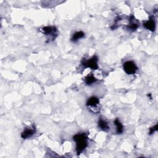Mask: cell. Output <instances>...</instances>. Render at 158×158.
I'll return each mask as SVG.
<instances>
[{"mask_svg":"<svg viewBox=\"0 0 158 158\" xmlns=\"http://www.w3.org/2000/svg\"><path fill=\"white\" fill-rule=\"evenodd\" d=\"M73 140L76 143V151L78 154L85 150L88 146V138L87 135L84 133H77L73 137Z\"/></svg>","mask_w":158,"mask_h":158,"instance_id":"6da1fadb","label":"cell"},{"mask_svg":"<svg viewBox=\"0 0 158 158\" xmlns=\"http://www.w3.org/2000/svg\"><path fill=\"white\" fill-rule=\"evenodd\" d=\"M98 57L96 56H94L92 58L88 59H83L81 62V64L85 69L90 68L92 70H97L98 69Z\"/></svg>","mask_w":158,"mask_h":158,"instance_id":"7a4b0ae2","label":"cell"},{"mask_svg":"<svg viewBox=\"0 0 158 158\" xmlns=\"http://www.w3.org/2000/svg\"><path fill=\"white\" fill-rule=\"evenodd\" d=\"M123 69L128 75H133L136 73L138 67L133 61H128L123 64Z\"/></svg>","mask_w":158,"mask_h":158,"instance_id":"3957f363","label":"cell"},{"mask_svg":"<svg viewBox=\"0 0 158 158\" xmlns=\"http://www.w3.org/2000/svg\"><path fill=\"white\" fill-rule=\"evenodd\" d=\"M42 30L44 35L53 37V38L54 37V35H56V32H57V29L53 26L44 27L42 29Z\"/></svg>","mask_w":158,"mask_h":158,"instance_id":"277c9868","label":"cell"},{"mask_svg":"<svg viewBox=\"0 0 158 158\" xmlns=\"http://www.w3.org/2000/svg\"><path fill=\"white\" fill-rule=\"evenodd\" d=\"M35 133V128L34 127H28L24 129L21 134V137L23 139H27L32 137Z\"/></svg>","mask_w":158,"mask_h":158,"instance_id":"5b68a950","label":"cell"},{"mask_svg":"<svg viewBox=\"0 0 158 158\" xmlns=\"http://www.w3.org/2000/svg\"><path fill=\"white\" fill-rule=\"evenodd\" d=\"M143 26L146 29L154 32L156 30V22L154 18H150L148 21L145 22L143 23Z\"/></svg>","mask_w":158,"mask_h":158,"instance_id":"8992f818","label":"cell"},{"mask_svg":"<svg viewBox=\"0 0 158 158\" xmlns=\"http://www.w3.org/2000/svg\"><path fill=\"white\" fill-rule=\"evenodd\" d=\"M98 127L100 128L101 130L104 131V132H108L109 130V126L108 123L105 120L103 119V118H100L98 121Z\"/></svg>","mask_w":158,"mask_h":158,"instance_id":"52a82bcc","label":"cell"},{"mask_svg":"<svg viewBox=\"0 0 158 158\" xmlns=\"http://www.w3.org/2000/svg\"><path fill=\"white\" fill-rule=\"evenodd\" d=\"M129 20H130V24L128 26V29L131 31L136 30L138 29V27H139V25L137 23H136V22H135V20L134 17L133 16H131L130 17Z\"/></svg>","mask_w":158,"mask_h":158,"instance_id":"ba28073f","label":"cell"},{"mask_svg":"<svg viewBox=\"0 0 158 158\" xmlns=\"http://www.w3.org/2000/svg\"><path fill=\"white\" fill-rule=\"evenodd\" d=\"M99 103V100L97 97H92L91 98H90L87 103V105L90 107H95L96 108Z\"/></svg>","mask_w":158,"mask_h":158,"instance_id":"9c48e42d","label":"cell"},{"mask_svg":"<svg viewBox=\"0 0 158 158\" xmlns=\"http://www.w3.org/2000/svg\"><path fill=\"white\" fill-rule=\"evenodd\" d=\"M85 37V33L82 32V31H79L74 33L73 34L72 38H71V41L73 42H76L79 40Z\"/></svg>","mask_w":158,"mask_h":158,"instance_id":"30bf717a","label":"cell"},{"mask_svg":"<svg viewBox=\"0 0 158 158\" xmlns=\"http://www.w3.org/2000/svg\"><path fill=\"white\" fill-rule=\"evenodd\" d=\"M114 124L117 128V133L118 134H121L123 132V127L122 123L118 120V118H116L114 121Z\"/></svg>","mask_w":158,"mask_h":158,"instance_id":"8fae6325","label":"cell"},{"mask_svg":"<svg viewBox=\"0 0 158 158\" xmlns=\"http://www.w3.org/2000/svg\"><path fill=\"white\" fill-rule=\"evenodd\" d=\"M97 81V79L93 75H88L85 78V83L88 85H90Z\"/></svg>","mask_w":158,"mask_h":158,"instance_id":"7c38bea8","label":"cell"},{"mask_svg":"<svg viewBox=\"0 0 158 158\" xmlns=\"http://www.w3.org/2000/svg\"><path fill=\"white\" fill-rule=\"evenodd\" d=\"M157 130V124H156V126H154L153 127H152L150 128V134L151 135L154 133L155 132H156Z\"/></svg>","mask_w":158,"mask_h":158,"instance_id":"4fadbf2b","label":"cell"}]
</instances>
